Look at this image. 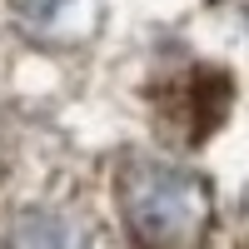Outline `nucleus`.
<instances>
[{
    "instance_id": "obj_4",
    "label": "nucleus",
    "mask_w": 249,
    "mask_h": 249,
    "mask_svg": "<svg viewBox=\"0 0 249 249\" xmlns=\"http://www.w3.org/2000/svg\"><path fill=\"white\" fill-rule=\"evenodd\" d=\"M244 249H249V244H244Z\"/></svg>"
},
{
    "instance_id": "obj_1",
    "label": "nucleus",
    "mask_w": 249,
    "mask_h": 249,
    "mask_svg": "<svg viewBox=\"0 0 249 249\" xmlns=\"http://www.w3.org/2000/svg\"><path fill=\"white\" fill-rule=\"evenodd\" d=\"M115 195L135 249H199L214 224L210 184L164 160H124Z\"/></svg>"
},
{
    "instance_id": "obj_3",
    "label": "nucleus",
    "mask_w": 249,
    "mask_h": 249,
    "mask_svg": "<svg viewBox=\"0 0 249 249\" xmlns=\"http://www.w3.org/2000/svg\"><path fill=\"white\" fill-rule=\"evenodd\" d=\"M10 249H85V230L65 214H25L10 234Z\"/></svg>"
},
{
    "instance_id": "obj_2",
    "label": "nucleus",
    "mask_w": 249,
    "mask_h": 249,
    "mask_svg": "<svg viewBox=\"0 0 249 249\" xmlns=\"http://www.w3.org/2000/svg\"><path fill=\"white\" fill-rule=\"evenodd\" d=\"M10 10L40 45H80L100 30V0H10Z\"/></svg>"
}]
</instances>
